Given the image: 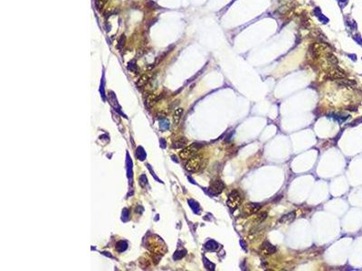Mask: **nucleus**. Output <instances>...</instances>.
<instances>
[{"mask_svg":"<svg viewBox=\"0 0 362 271\" xmlns=\"http://www.w3.org/2000/svg\"><path fill=\"white\" fill-rule=\"evenodd\" d=\"M160 95L159 94H150L149 96V98L147 99V104L149 106H152L154 105L159 100H160Z\"/></svg>","mask_w":362,"mask_h":271,"instance_id":"nucleus-11","label":"nucleus"},{"mask_svg":"<svg viewBox=\"0 0 362 271\" xmlns=\"http://www.w3.org/2000/svg\"><path fill=\"white\" fill-rule=\"evenodd\" d=\"M107 1H108V0H95L96 9L98 11L102 10V9L103 8L104 5L106 4Z\"/></svg>","mask_w":362,"mask_h":271,"instance_id":"nucleus-14","label":"nucleus"},{"mask_svg":"<svg viewBox=\"0 0 362 271\" xmlns=\"http://www.w3.org/2000/svg\"><path fill=\"white\" fill-rule=\"evenodd\" d=\"M261 206L262 205L260 203H257V202H249L244 207L243 212H244V214H245V216L252 215V214L257 212L261 209Z\"/></svg>","mask_w":362,"mask_h":271,"instance_id":"nucleus-4","label":"nucleus"},{"mask_svg":"<svg viewBox=\"0 0 362 271\" xmlns=\"http://www.w3.org/2000/svg\"><path fill=\"white\" fill-rule=\"evenodd\" d=\"M294 219H295V213L292 211V212H289L286 215H283L281 219L279 220V222L283 223V224H289Z\"/></svg>","mask_w":362,"mask_h":271,"instance_id":"nucleus-9","label":"nucleus"},{"mask_svg":"<svg viewBox=\"0 0 362 271\" xmlns=\"http://www.w3.org/2000/svg\"><path fill=\"white\" fill-rule=\"evenodd\" d=\"M186 143H187V140H186L184 137H181V138H179V140H177V141L174 143V146H175V147H181V146H185Z\"/></svg>","mask_w":362,"mask_h":271,"instance_id":"nucleus-16","label":"nucleus"},{"mask_svg":"<svg viewBox=\"0 0 362 271\" xmlns=\"http://www.w3.org/2000/svg\"><path fill=\"white\" fill-rule=\"evenodd\" d=\"M327 59L329 60V62H330L331 64H333V65H337L338 64V59H337V57L335 56V55H333L332 53H329L328 55H327Z\"/></svg>","mask_w":362,"mask_h":271,"instance_id":"nucleus-15","label":"nucleus"},{"mask_svg":"<svg viewBox=\"0 0 362 271\" xmlns=\"http://www.w3.org/2000/svg\"><path fill=\"white\" fill-rule=\"evenodd\" d=\"M328 78L329 79H330V80H340V79H342V78H345L346 77V74H345V73L342 71V70H341L340 68H333V69H331L330 72L328 73Z\"/></svg>","mask_w":362,"mask_h":271,"instance_id":"nucleus-6","label":"nucleus"},{"mask_svg":"<svg viewBox=\"0 0 362 271\" xmlns=\"http://www.w3.org/2000/svg\"><path fill=\"white\" fill-rule=\"evenodd\" d=\"M149 81V77L146 74H144V75H142L139 79H138V82H137V86H138L139 88L140 87H142V86H144V85H146V84L148 83V82Z\"/></svg>","mask_w":362,"mask_h":271,"instance_id":"nucleus-12","label":"nucleus"},{"mask_svg":"<svg viewBox=\"0 0 362 271\" xmlns=\"http://www.w3.org/2000/svg\"><path fill=\"white\" fill-rule=\"evenodd\" d=\"M224 189V184L221 180H215L214 182L211 183L210 187H209V190L211 191V193L213 194H218V193H222Z\"/></svg>","mask_w":362,"mask_h":271,"instance_id":"nucleus-5","label":"nucleus"},{"mask_svg":"<svg viewBox=\"0 0 362 271\" xmlns=\"http://www.w3.org/2000/svg\"><path fill=\"white\" fill-rule=\"evenodd\" d=\"M266 217H267L266 212H263V213H261V214L258 215V217H257V221L262 222L263 220H265L266 219Z\"/></svg>","mask_w":362,"mask_h":271,"instance_id":"nucleus-17","label":"nucleus"},{"mask_svg":"<svg viewBox=\"0 0 362 271\" xmlns=\"http://www.w3.org/2000/svg\"><path fill=\"white\" fill-rule=\"evenodd\" d=\"M337 84L340 87H346V88H356L357 87V82L353 80H350L345 78H342L340 80H337Z\"/></svg>","mask_w":362,"mask_h":271,"instance_id":"nucleus-8","label":"nucleus"},{"mask_svg":"<svg viewBox=\"0 0 362 271\" xmlns=\"http://www.w3.org/2000/svg\"><path fill=\"white\" fill-rule=\"evenodd\" d=\"M203 165H204V159L202 156L197 155L196 157L188 160V162L185 165V167L190 173H197L202 168Z\"/></svg>","mask_w":362,"mask_h":271,"instance_id":"nucleus-1","label":"nucleus"},{"mask_svg":"<svg viewBox=\"0 0 362 271\" xmlns=\"http://www.w3.org/2000/svg\"><path fill=\"white\" fill-rule=\"evenodd\" d=\"M241 202H242V198H241L240 193L237 191H232L228 194L226 203H227V206L229 208L232 209V210H235L239 207V205L241 204Z\"/></svg>","mask_w":362,"mask_h":271,"instance_id":"nucleus-3","label":"nucleus"},{"mask_svg":"<svg viewBox=\"0 0 362 271\" xmlns=\"http://www.w3.org/2000/svg\"><path fill=\"white\" fill-rule=\"evenodd\" d=\"M276 251V248L272 245L269 241H265L261 247V252L264 255H272Z\"/></svg>","mask_w":362,"mask_h":271,"instance_id":"nucleus-7","label":"nucleus"},{"mask_svg":"<svg viewBox=\"0 0 362 271\" xmlns=\"http://www.w3.org/2000/svg\"><path fill=\"white\" fill-rule=\"evenodd\" d=\"M182 114H183V109L179 108V109H177L175 110L174 116H173V120H174V123H175L176 125H178V124L179 123Z\"/></svg>","mask_w":362,"mask_h":271,"instance_id":"nucleus-10","label":"nucleus"},{"mask_svg":"<svg viewBox=\"0 0 362 271\" xmlns=\"http://www.w3.org/2000/svg\"><path fill=\"white\" fill-rule=\"evenodd\" d=\"M200 149V146L198 144H192L190 146H186L179 152V157L184 160H188L192 157H196Z\"/></svg>","mask_w":362,"mask_h":271,"instance_id":"nucleus-2","label":"nucleus"},{"mask_svg":"<svg viewBox=\"0 0 362 271\" xmlns=\"http://www.w3.org/2000/svg\"><path fill=\"white\" fill-rule=\"evenodd\" d=\"M124 42H125V36H124V35H121L119 41H118V47H119V48L122 47V46L124 45Z\"/></svg>","mask_w":362,"mask_h":271,"instance_id":"nucleus-18","label":"nucleus"},{"mask_svg":"<svg viewBox=\"0 0 362 271\" xmlns=\"http://www.w3.org/2000/svg\"><path fill=\"white\" fill-rule=\"evenodd\" d=\"M206 268L208 269H215V265H214L213 263L209 262L207 260H206Z\"/></svg>","mask_w":362,"mask_h":271,"instance_id":"nucleus-19","label":"nucleus"},{"mask_svg":"<svg viewBox=\"0 0 362 271\" xmlns=\"http://www.w3.org/2000/svg\"><path fill=\"white\" fill-rule=\"evenodd\" d=\"M206 247L208 250H215L217 248H218V244H217L215 241H214V240H210V241H208V242L206 243Z\"/></svg>","mask_w":362,"mask_h":271,"instance_id":"nucleus-13","label":"nucleus"}]
</instances>
